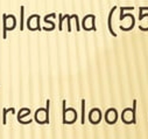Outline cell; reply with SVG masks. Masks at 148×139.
<instances>
[{
  "label": "cell",
  "instance_id": "obj_4",
  "mask_svg": "<svg viewBox=\"0 0 148 139\" xmlns=\"http://www.w3.org/2000/svg\"><path fill=\"white\" fill-rule=\"evenodd\" d=\"M118 120V112L114 108H110L105 114V122L110 125L116 124Z\"/></svg>",
  "mask_w": 148,
  "mask_h": 139
},
{
  "label": "cell",
  "instance_id": "obj_6",
  "mask_svg": "<svg viewBox=\"0 0 148 139\" xmlns=\"http://www.w3.org/2000/svg\"><path fill=\"white\" fill-rule=\"evenodd\" d=\"M116 8H117L116 6H114V7H112V10H111V12H110V14H108V30H110V33L112 34L113 36H117L116 32L112 29V15H113V13H114Z\"/></svg>",
  "mask_w": 148,
  "mask_h": 139
},
{
  "label": "cell",
  "instance_id": "obj_8",
  "mask_svg": "<svg viewBox=\"0 0 148 139\" xmlns=\"http://www.w3.org/2000/svg\"><path fill=\"white\" fill-rule=\"evenodd\" d=\"M85 123V100H82V124Z\"/></svg>",
  "mask_w": 148,
  "mask_h": 139
},
{
  "label": "cell",
  "instance_id": "obj_5",
  "mask_svg": "<svg viewBox=\"0 0 148 139\" xmlns=\"http://www.w3.org/2000/svg\"><path fill=\"white\" fill-rule=\"evenodd\" d=\"M101 117H103L101 111H100L98 108H93V109L90 111V114H89V120H90V123L93 124V125L99 124L100 120H101Z\"/></svg>",
  "mask_w": 148,
  "mask_h": 139
},
{
  "label": "cell",
  "instance_id": "obj_3",
  "mask_svg": "<svg viewBox=\"0 0 148 139\" xmlns=\"http://www.w3.org/2000/svg\"><path fill=\"white\" fill-rule=\"evenodd\" d=\"M27 28L32 32L35 30H41V26H40V15L39 14H32L28 19H27Z\"/></svg>",
  "mask_w": 148,
  "mask_h": 139
},
{
  "label": "cell",
  "instance_id": "obj_9",
  "mask_svg": "<svg viewBox=\"0 0 148 139\" xmlns=\"http://www.w3.org/2000/svg\"><path fill=\"white\" fill-rule=\"evenodd\" d=\"M23 12H25V8L21 7V12H20V13H21V25H20V29H21V30L23 29V23H22V20H23V19H22V18H23Z\"/></svg>",
  "mask_w": 148,
  "mask_h": 139
},
{
  "label": "cell",
  "instance_id": "obj_1",
  "mask_svg": "<svg viewBox=\"0 0 148 139\" xmlns=\"http://www.w3.org/2000/svg\"><path fill=\"white\" fill-rule=\"evenodd\" d=\"M49 105H50V100L47 99V107L46 108H40L36 110L34 120L36 123H39L41 125L43 124H49Z\"/></svg>",
  "mask_w": 148,
  "mask_h": 139
},
{
  "label": "cell",
  "instance_id": "obj_2",
  "mask_svg": "<svg viewBox=\"0 0 148 139\" xmlns=\"http://www.w3.org/2000/svg\"><path fill=\"white\" fill-rule=\"evenodd\" d=\"M3 23H4V38H6L7 32L13 30L16 27V18L13 14H5Z\"/></svg>",
  "mask_w": 148,
  "mask_h": 139
},
{
  "label": "cell",
  "instance_id": "obj_7",
  "mask_svg": "<svg viewBox=\"0 0 148 139\" xmlns=\"http://www.w3.org/2000/svg\"><path fill=\"white\" fill-rule=\"evenodd\" d=\"M135 110H136V100L134 99L133 100V108H132V119H131V122H132V124H135L136 123V120H135Z\"/></svg>",
  "mask_w": 148,
  "mask_h": 139
}]
</instances>
